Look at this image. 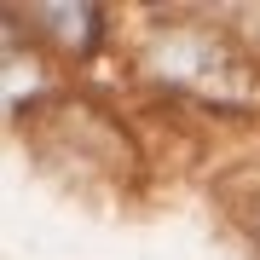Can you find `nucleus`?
Listing matches in <instances>:
<instances>
[{
  "mask_svg": "<svg viewBox=\"0 0 260 260\" xmlns=\"http://www.w3.org/2000/svg\"><path fill=\"white\" fill-rule=\"evenodd\" d=\"M35 23L64 29V41H58V47L87 52V47H93V29H99V6H35Z\"/></svg>",
  "mask_w": 260,
  "mask_h": 260,
  "instance_id": "obj_2",
  "label": "nucleus"
},
{
  "mask_svg": "<svg viewBox=\"0 0 260 260\" xmlns=\"http://www.w3.org/2000/svg\"><path fill=\"white\" fill-rule=\"evenodd\" d=\"M150 64H156L162 81H179V87H191V81H220L225 70V52H220V41L214 35H197V29H174V35H162L156 47H150Z\"/></svg>",
  "mask_w": 260,
  "mask_h": 260,
  "instance_id": "obj_1",
  "label": "nucleus"
}]
</instances>
